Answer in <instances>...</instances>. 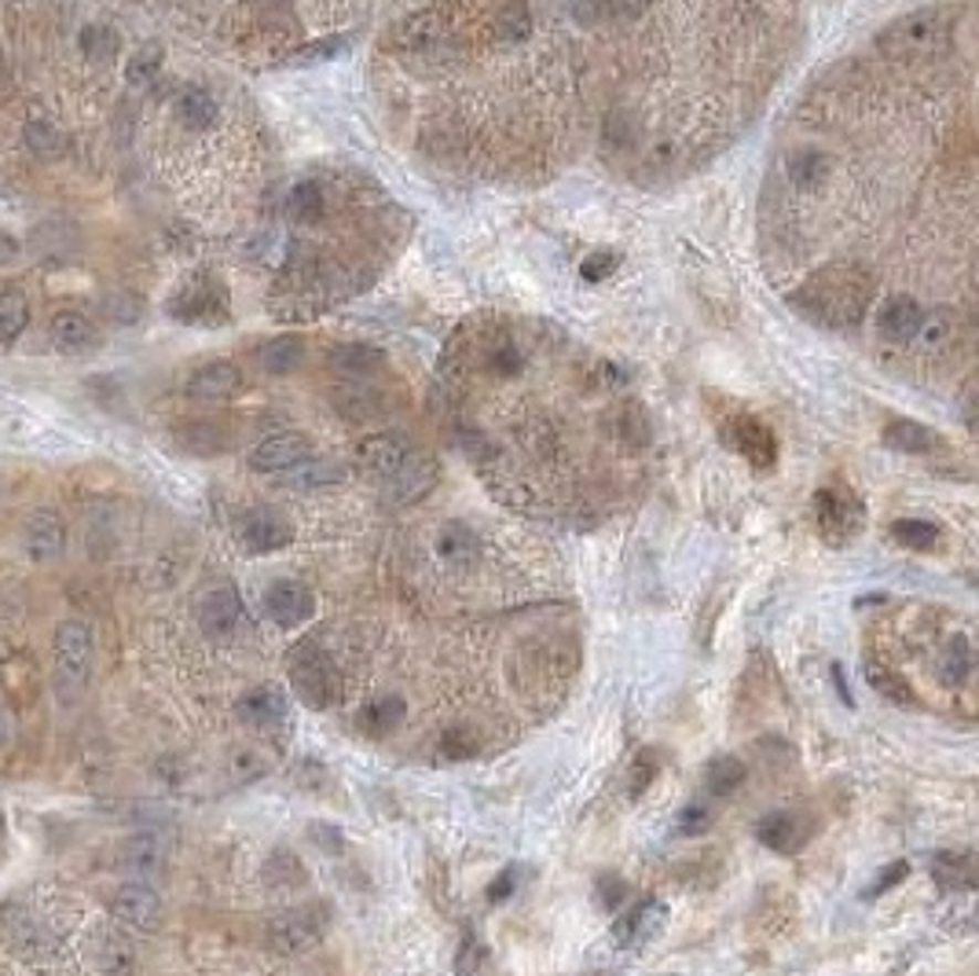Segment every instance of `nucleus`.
<instances>
[{
    "mask_svg": "<svg viewBox=\"0 0 979 976\" xmlns=\"http://www.w3.org/2000/svg\"><path fill=\"white\" fill-rule=\"evenodd\" d=\"M873 297V283L866 272L836 265L814 272L797 294L789 297V305L800 316H808L818 327H855L866 316V305Z\"/></svg>",
    "mask_w": 979,
    "mask_h": 976,
    "instance_id": "1",
    "label": "nucleus"
},
{
    "mask_svg": "<svg viewBox=\"0 0 979 976\" xmlns=\"http://www.w3.org/2000/svg\"><path fill=\"white\" fill-rule=\"evenodd\" d=\"M286 675H291L297 697L313 709H334L341 702V672L330 661V653L316 642H297L286 658Z\"/></svg>",
    "mask_w": 979,
    "mask_h": 976,
    "instance_id": "2",
    "label": "nucleus"
},
{
    "mask_svg": "<svg viewBox=\"0 0 979 976\" xmlns=\"http://www.w3.org/2000/svg\"><path fill=\"white\" fill-rule=\"evenodd\" d=\"M950 41V22L939 11H917L892 22L877 38V49L895 60H914V55H931Z\"/></svg>",
    "mask_w": 979,
    "mask_h": 976,
    "instance_id": "3",
    "label": "nucleus"
},
{
    "mask_svg": "<svg viewBox=\"0 0 979 976\" xmlns=\"http://www.w3.org/2000/svg\"><path fill=\"white\" fill-rule=\"evenodd\" d=\"M327 925L330 917L324 903L294 906L269 925V947L280 951V955H305V951L319 947V940L327 936Z\"/></svg>",
    "mask_w": 979,
    "mask_h": 976,
    "instance_id": "4",
    "label": "nucleus"
},
{
    "mask_svg": "<svg viewBox=\"0 0 979 976\" xmlns=\"http://www.w3.org/2000/svg\"><path fill=\"white\" fill-rule=\"evenodd\" d=\"M814 518L818 529L829 539V544H848L851 536L862 529V503L855 492L848 489H822L814 496Z\"/></svg>",
    "mask_w": 979,
    "mask_h": 976,
    "instance_id": "5",
    "label": "nucleus"
},
{
    "mask_svg": "<svg viewBox=\"0 0 979 976\" xmlns=\"http://www.w3.org/2000/svg\"><path fill=\"white\" fill-rule=\"evenodd\" d=\"M55 669L71 686H82L92 672V628L85 621H63L55 628Z\"/></svg>",
    "mask_w": 979,
    "mask_h": 976,
    "instance_id": "6",
    "label": "nucleus"
},
{
    "mask_svg": "<svg viewBox=\"0 0 979 976\" xmlns=\"http://www.w3.org/2000/svg\"><path fill=\"white\" fill-rule=\"evenodd\" d=\"M169 316H177L180 324H228V302L224 291L210 280H199L169 302Z\"/></svg>",
    "mask_w": 979,
    "mask_h": 976,
    "instance_id": "7",
    "label": "nucleus"
},
{
    "mask_svg": "<svg viewBox=\"0 0 979 976\" xmlns=\"http://www.w3.org/2000/svg\"><path fill=\"white\" fill-rule=\"evenodd\" d=\"M110 914L118 917L122 925L136 928V933H155L158 925H162V895H158L151 885H140V881H133V885H122L118 895L110 900Z\"/></svg>",
    "mask_w": 979,
    "mask_h": 976,
    "instance_id": "8",
    "label": "nucleus"
},
{
    "mask_svg": "<svg viewBox=\"0 0 979 976\" xmlns=\"http://www.w3.org/2000/svg\"><path fill=\"white\" fill-rule=\"evenodd\" d=\"M313 455V441L302 430H280L272 438H264L257 448L250 452V466L257 474H286L291 466H297L302 459Z\"/></svg>",
    "mask_w": 979,
    "mask_h": 976,
    "instance_id": "9",
    "label": "nucleus"
},
{
    "mask_svg": "<svg viewBox=\"0 0 979 976\" xmlns=\"http://www.w3.org/2000/svg\"><path fill=\"white\" fill-rule=\"evenodd\" d=\"M414 452L411 441L404 433H371L356 444V463H360L364 474H371L375 481H389L400 466L408 463V455Z\"/></svg>",
    "mask_w": 979,
    "mask_h": 976,
    "instance_id": "10",
    "label": "nucleus"
},
{
    "mask_svg": "<svg viewBox=\"0 0 979 976\" xmlns=\"http://www.w3.org/2000/svg\"><path fill=\"white\" fill-rule=\"evenodd\" d=\"M811 833H814V822L803 811H770L767 819H759V826H756V837L778 856L803 852V844L811 841Z\"/></svg>",
    "mask_w": 979,
    "mask_h": 976,
    "instance_id": "11",
    "label": "nucleus"
},
{
    "mask_svg": "<svg viewBox=\"0 0 979 976\" xmlns=\"http://www.w3.org/2000/svg\"><path fill=\"white\" fill-rule=\"evenodd\" d=\"M239 539H243L250 555H272V550H280L294 539V525L280 511L257 507L239 522Z\"/></svg>",
    "mask_w": 979,
    "mask_h": 976,
    "instance_id": "12",
    "label": "nucleus"
},
{
    "mask_svg": "<svg viewBox=\"0 0 979 976\" xmlns=\"http://www.w3.org/2000/svg\"><path fill=\"white\" fill-rule=\"evenodd\" d=\"M433 485H436V463L430 455L411 452L408 463L389 481H382V496L386 503H393V507H408V503L422 500Z\"/></svg>",
    "mask_w": 979,
    "mask_h": 976,
    "instance_id": "13",
    "label": "nucleus"
},
{
    "mask_svg": "<svg viewBox=\"0 0 979 976\" xmlns=\"http://www.w3.org/2000/svg\"><path fill=\"white\" fill-rule=\"evenodd\" d=\"M264 610L280 628H297L305 625L316 610V599L305 584L297 580H275L269 591H264Z\"/></svg>",
    "mask_w": 979,
    "mask_h": 976,
    "instance_id": "14",
    "label": "nucleus"
},
{
    "mask_svg": "<svg viewBox=\"0 0 979 976\" xmlns=\"http://www.w3.org/2000/svg\"><path fill=\"white\" fill-rule=\"evenodd\" d=\"M727 441L741 452L748 463H752L756 470H767L775 466L778 459V441L775 433H770L764 422L752 419V416H737L730 427H727Z\"/></svg>",
    "mask_w": 979,
    "mask_h": 976,
    "instance_id": "15",
    "label": "nucleus"
},
{
    "mask_svg": "<svg viewBox=\"0 0 979 976\" xmlns=\"http://www.w3.org/2000/svg\"><path fill=\"white\" fill-rule=\"evenodd\" d=\"M63 547H66L63 522L49 511L30 514L27 525H22V550H27L33 562H52L63 555Z\"/></svg>",
    "mask_w": 979,
    "mask_h": 976,
    "instance_id": "16",
    "label": "nucleus"
},
{
    "mask_svg": "<svg viewBox=\"0 0 979 976\" xmlns=\"http://www.w3.org/2000/svg\"><path fill=\"white\" fill-rule=\"evenodd\" d=\"M239 386H243V371H239L235 364L228 360H213L199 367L191 378H188V397L194 400H228L239 393Z\"/></svg>",
    "mask_w": 979,
    "mask_h": 976,
    "instance_id": "17",
    "label": "nucleus"
},
{
    "mask_svg": "<svg viewBox=\"0 0 979 976\" xmlns=\"http://www.w3.org/2000/svg\"><path fill=\"white\" fill-rule=\"evenodd\" d=\"M199 621L213 636H232L243 625V599L235 588H213L199 606Z\"/></svg>",
    "mask_w": 979,
    "mask_h": 976,
    "instance_id": "18",
    "label": "nucleus"
},
{
    "mask_svg": "<svg viewBox=\"0 0 979 976\" xmlns=\"http://www.w3.org/2000/svg\"><path fill=\"white\" fill-rule=\"evenodd\" d=\"M404 712H408L404 709V697L382 694V697H375V702H367L360 709V716H356V731H360L364 738L382 742L393 731H400V723H404Z\"/></svg>",
    "mask_w": 979,
    "mask_h": 976,
    "instance_id": "19",
    "label": "nucleus"
},
{
    "mask_svg": "<svg viewBox=\"0 0 979 976\" xmlns=\"http://www.w3.org/2000/svg\"><path fill=\"white\" fill-rule=\"evenodd\" d=\"M330 371L341 375V378H352V382H364V378H371L375 371H382L386 367V353L375 349V346H364V342H352V346H338L330 356H327Z\"/></svg>",
    "mask_w": 979,
    "mask_h": 976,
    "instance_id": "20",
    "label": "nucleus"
},
{
    "mask_svg": "<svg viewBox=\"0 0 979 976\" xmlns=\"http://www.w3.org/2000/svg\"><path fill=\"white\" fill-rule=\"evenodd\" d=\"M920 319H925V313H920V305L914 302V297H892L881 313V335L895 342V346H906V342L917 338Z\"/></svg>",
    "mask_w": 979,
    "mask_h": 976,
    "instance_id": "21",
    "label": "nucleus"
},
{
    "mask_svg": "<svg viewBox=\"0 0 979 976\" xmlns=\"http://www.w3.org/2000/svg\"><path fill=\"white\" fill-rule=\"evenodd\" d=\"M172 114H177V122L183 125V129L206 133L217 122V99L206 88H183L177 103H172Z\"/></svg>",
    "mask_w": 979,
    "mask_h": 976,
    "instance_id": "22",
    "label": "nucleus"
},
{
    "mask_svg": "<svg viewBox=\"0 0 979 976\" xmlns=\"http://www.w3.org/2000/svg\"><path fill=\"white\" fill-rule=\"evenodd\" d=\"M884 444L906 455H925L939 444V438L931 427H920L914 419H892L888 427H884Z\"/></svg>",
    "mask_w": 979,
    "mask_h": 976,
    "instance_id": "23",
    "label": "nucleus"
},
{
    "mask_svg": "<svg viewBox=\"0 0 979 976\" xmlns=\"http://www.w3.org/2000/svg\"><path fill=\"white\" fill-rule=\"evenodd\" d=\"M49 338H52V346H55V349H63V353H82V349L88 346V342H92V327H88V319H85L82 313H74V308H63V313H55V316H52Z\"/></svg>",
    "mask_w": 979,
    "mask_h": 976,
    "instance_id": "24",
    "label": "nucleus"
},
{
    "mask_svg": "<svg viewBox=\"0 0 979 976\" xmlns=\"http://www.w3.org/2000/svg\"><path fill=\"white\" fill-rule=\"evenodd\" d=\"M239 716L246 723H257V727H272L286 716V697L275 686H261V691H250L239 702Z\"/></svg>",
    "mask_w": 979,
    "mask_h": 976,
    "instance_id": "25",
    "label": "nucleus"
},
{
    "mask_svg": "<svg viewBox=\"0 0 979 976\" xmlns=\"http://www.w3.org/2000/svg\"><path fill=\"white\" fill-rule=\"evenodd\" d=\"M345 477V466L341 463H330V459H302L297 466L286 470V485L294 489H324V485H338V481Z\"/></svg>",
    "mask_w": 979,
    "mask_h": 976,
    "instance_id": "26",
    "label": "nucleus"
},
{
    "mask_svg": "<svg viewBox=\"0 0 979 976\" xmlns=\"http://www.w3.org/2000/svg\"><path fill=\"white\" fill-rule=\"evenodd\" d=\"M330 400H334V408L352 422H367V419L382 416V397H378L371 386H341Z\"/></svg>",
    "mask_w": 979,
    "mask_h": 976,
    "instance_id": "27",
    "label": "nucleus"
},
{
    "mask_svg": "<svg viewBox=\"0 0 979 976\" xmlns=\"http://www.w3.org/2000/svg\"><path fill=\"white\" fill-rule=\"evenodd\" d=\"M302 360H305V342L297 335L272 338L269 346L261 349V367L269 375H291L302 367Z\"/></svg>",
    "mask_w": 979,
    "mask_h": 976,
    "instance_id": "28",
    "label": "nucleus"
},
{
    "mask_svg": "<svg viewBox=\"0 0 979 976\" xmlns=\"http://www.w3.org/2000/svg\"><path fill=\"white\" fill-rule=\"evenodd\" d=\"M931 878H936L939 889H950V892H969L976 885V870H972V859L969 856H936V863H931Z\"/></svg>",
    "mask_w": 979,
    "mask_h": 976,
    "instance_id": "29",
    "label": "nucleus"
},
{
    "mask_svg": "<svg viewBox=\"0 0 979 976\" xmlns=\"http://www.w3.org/2000/svg\"><path fill=\"white\" fill-rule=\"evenodd\" d=\"M30 324V302L22 291H4L0 294V346L19 342V335Z\"/></svg>",
    "mask_w": 979,
    "mask_h": 976,
    "instance_id": "30",
    "label": "nucleus"
},
{
    "mask_svg": "<svg viewBox=\"0 0 979 976\" xmlns=\"http://www.w3.org/2000/svg\"><path fill=\"white\" fill-rule=\"evenodd\" d=\"M745 778H748V772L737 756H719V760L708 764L705 789H708V797H730L745 786Z\"/></svg>",
    "mask_w": 979,
    "mask_h": 976,
    "instance_id": "31",
    "label": "nucleus"
},
{
    "mask_svg": "<svg viewBox=\"0 0 979 976\" xmlns=\"http://www.w3.org/2000/svg\"><path fill=\"white\" fill-rule=\"evenodd\" d=\"M936 675L947 686H958V683H965L972 675V647H969V639H954L947 650L939 653V661H936Z\"/></svg>",
    "mask_w": 979,
    "mask_h": 976,
    "instance_id": "32",
    "label": "nucleus"
},
{
    "mask_svg": "<svg viewBox=\"0 0 979 976\" xmlns=\"http://www.w3.org/2000/svg\"><path fill=\"white\" fill-rule=\"evenodd\" d=\"M286 213H291L294 224H316L319 217L327 213V199H324V191H319V183H313V180L297 183V188L291 191V202H286Z\"/></svg>",
    "mask_w": 979,
    "mask_h": 976,
    "instance_id": "33",
    "label": "nucleus"
},
{
    "mask_svg": "<svg viewBox=\"0 0 979 976\" xmlns=\"http://www.w3.org/2000/svg\"><path fill=\"white\" fill-rule=\"evenodd\" d=\"M162 856H166L162 841H158V837L147 833V837H136V841L125 844V852H122V867L136 870V874H151V870L162 867Z\"/></svg>",
    "mask_w": 979,
    "mask_h": 976,
    "instance_id": "34",
    "label": "nucleus"
},
{
    "mask_svg": "<svg viewBox=\"0 0 979 976\" xmlns=\"http://www.w3.org/2000/svg\"><path fill=\"white\" fill-rule=\"evenodd\" d=\"M82 52L88 55V60L96 63H110L114 55L122 52V38L114 27H103V22H92V27L82 30Z\"/></svg>",
    "mask_w": 979,
    "mask_h": 976,
    "instance_id": "35",
    "label": "nucleus"
},
{
    "mask_svg": "<svg viewBox=\"0 0 979 976\" xmlns=\"http://www.w3.org/2000/svg\"><path fill=\"white\" fill-rule=\"evenodd\" d=\"M436 550H441L448 562H470L477 555V536H474V529H466L463 522H452V525H444V529H441Z\"/></svg>",
    "mask_w": 979,
    "mask_h": 976,
    "instance_id": "36",
    "label": "nucleus"
},
{
    "mask_svg": "<svg viewBox=\"0 0 979 976\" xmlns=\"http://www.w3.org/2000/svg\"><path fill=\"white\" fill-rule=\"evenodd\" d=\"M892 536L909 550H931L939 544V525L920 522V518H898L892 522Z\"/></svg>",
    "mask_w": 979,
    "mask_h": 976,
    "instance_id": "37",
    "label": "nucleus"
},
{
    "mask_svg": "<svg viewBox=\"0 0 979 976\" xmlns=\"http://www.w3.org/2000/svg\"><path fill=\"white\" fill-rule=\"evenodd\" d=\"M158 71H162V44H144V49L129 55V63H125V82L144 88L155 82Z\"/></svg>",
    "mask_w": 979,
    "mask_h": 976,
    "instance_id": "38",
    "label": "nucleus"
},
{
    "mask_svg": "<svg viewBox=\"0 0 979 976\" xmlns=\"http://www.w3.org/2000/svg\"><path fill=\"white\" fill-rule=\"evenodd\" d=\"M349 49V38H341V33H334V38H324V41H313L305 44V49H297L291 60H286V66H316V63H330L338 60V55Z\"/></svg>",
    "mask_w": 979,
    "mask_h": 976,
    "instance_id": "39",
    "label": "nucleus"
},
{
    "mask_svg": "<svg viewBox=\"0 0 979 976\" xmlns=\"http://www.w3.org/2000/svg\"><path fill=\"white\" fill-rule=\"evenodd\" d=\"M870 683H873V691H877L881 697H888V702H895V705H917L914 686H909L898 672L877 669V664H873V669H870Z\"/></svg>",
    "mask_w": 979,
    "mask_h": 976,
    "instance_id": "40",
    "label": "nucleus"
},
{
    "mask_svg": "<svg viewBox=\"0 0 979 976\" xmlns=\"http://www.w3.org/2000/svg\"><path fill=\"white\" fill-rule=\"evenodd\" d=\"M180 441L183 448H191V452L199 455H213V452H224V430L213 427V422H191V427L180 430Z\"/></svg>",
    "mask_w": 979,
    "mask_h": 976,
    "instance_id": "41",
    "label": "nucleus"
},
{
    "mask_svg": "<svg viewBox=\"0 0 979 976\" xmlns=\"http://www.w3.org/2000/svg\"><path fill=\"white\" fill-rule=\"evenodd\" d=\"M27 144H30V151L52 158V155L63 151V133L49 122H30L27 125Z\"/></svg>",
    "mask_w": 979,
    "mask_h": 976,
    "instance_id": "42",
    "label": "nucleus"
},
{
    "mask_svg": "<svg viewBox=\"0 0 979 976\" xmlns=\"http://www.w3.org/2000/svg\"><path fill=\"white\" fill-rule=\"evenodd\" d=\"M528 30H533L528 8L522 4V0H510V4L499 11V33L506 41H522V38H528Z\"/></svg>",
    "mask_w": 979,
    "mask_h": 976,
    "instance_id": "43",
    "label": "nucleus"
},
{
    "mask_svg": "<svg viewBox=\"0 0 979 976\" xmlns=\"http://www.w3.org/2000/svg\"><path fill=\"white\" fill-rule=\"evenodd\" d=\"M661 914H664L661 903H642L639 911L620 925V936H650L653 925H661Z\"/></svg>",
    "mask_w": 979,
    "mask_h": 976,
    "instance_id": "44",
    "label": "nucleus"
},
{
    "mask_svg": "<svg viewBox=\"0 0 979 976\" xmlns=\"http://www.w3.org/2000/svg\"><path fill=\"white\" fill-rule=\"evenodd\" d=\"M825 174H829V158L825 155L803 151V155L792 158V180H797V183H814V180H822Z\"/></svg>",
    "mask_w": 979,
    "mask_h": 976,
    "instance_id": "45",
    "label": "nucleus"
},
{
    "mask_svg": "<svg viewBox=\"0 0 979 976\" xmlns=\"http://www.w3.org/2000/svg\"><path fill=\"white\" fill-rule=\"evenodd\" d=\"M617 265H620V261H617L613 250H598V254H591V258H587L583 265H580V275H583L587 283H602L606 275H613V272H617Z\"/></svg>",
    "mask_w": 979,
    "mask_h": 976,
    "instance_id": "46",
    "label": "nucleus"
},
{
    "mask_svg": "<svg viewBox=\"0 0 979 976\" xmlns=\"http://www.w3.org/2000/svg\"><path fill=\"white\" fill-rule=\"evenodd\" d=\"M522 367H525L522 349L510 346V342H503V346H495V349H492V371H495V375L510 378V375L522 371Z\"/></svg>",
    "mask_w": 979,
    "mask_h": 976,
    "instance_id": "47",
    "label": "nucleus"
},
{
    "mask_svg": "<svg viewBox=\"0 0 979 976\" xmlns=\"http://www.w3.org/2000/svg\"><path fill=\"white\" fill-rule=\"evenodd\" d=\"M444 753L455 756V760H463V756L481 753V738L474 731H448L444 734Z\"/></svg>",
    "mask_w": 979,
    "mask_h": 976,
    "instance_id": "48",
    "label": "nucleus"
},
{
    "mask_svg": "<svg viewBox=\"0 0 979 976\" xmlns=\"http://www.w3.org/2000/svg\"><path fill=\"white\" fill-rule=\"evenodd\" d=\"M917 338L925 342L928 349H939L943 342L950 338V324H947V316H931V319H920V330H917Z\"/></svg>",
    "mask_w": 979,
    "mask_h": 976,
    "instance_id": "49",
    "label": "nucleus"
},
{
    "mask_svg": "<svg viewBox=\"0 0 979 976\" xmlns=\"http://www.w3.org/2000/svg\"><path fill=\"white\" fill-rule=\"evenodd\" d=\"M653 775H656L653 753H642L639 760H635V775H631V783H628V794L631 797H642V794H646V786L653 783Z\"/></svg>",
    "mask_w": 979,
    "mask_h": 976,
    "instance_id": "50",
    "label": "nucleus"
},
{
    "mask_svg": "<svg viewBox=\"0 0 979 976\" xmlns=\"http://www.w3.org/2000/svg\"><path fill=\"white\" fill-rule=\"evenodd\" d=\"M606 8L609 0H572V15L580 27H594V22L606 15Z\"/></svg>",
    "mask_w": 979,
    "mask_h": 976,
    "instance_id": "51",
    "label": "nucleus"
},
{
    "mask_svg": "<svg viewBox=\"0 0 979 976\" xmlns=\"http://www.w3.org/2000/svg\"><path fill=\"white\" fill-rule=\"evenodd\" d=\"M906 874H909V863H903V859H898L895 867H888V870H884V874H881L877 881H873V895L888 892V889H892V885H898V881H903Z\"/></svg>",
    "mask_w": 979,
    "mask_h": 976,
    "instance_id": "52",
    "label": "nucleus"
},
{
    "mask_svg": "<svg viewBox=\"0 0 979 976\" xmlns=\"http://www.w3.org/2000/svg\"><path fill=\"white\" fill-rule=\"evenodd\" d=\"M510 892H514V870H503V874L492 881L488 900H492V903H499V900H506V895H510Z\"/></svg>",
    "mask_w": 979,
    "mask_h": 976,
    "instance_id": "53",
    "label": "nucleus"
},
{
    "mask_svg": "<svg viewBox=\"0 0 979 976\" xmlns=\"http://www.w3.org/2000/svg\"><path fill=\"white\" fill-rule=\"evenodd\" d=\"M15 261H19V239L0 232V265H15Z\"/></svg>",
    "mask_w": 979,
    "mask_h": 976,
    "instance_id": "54",
    "label": "nucleus"
},
{
    "mask_svg": "<svg viewBox=\"0 0 979 976\" xmlns=\"http://www.w3.org/2000/svg\"><path fill=\"white\" fill-rule=\"evenodd\" d=\"M477 951H481V947L466 936V940H463V958H459V973H463V976L474 973V955H477Z\"/></svg>",
    "mask_w": 979,
    "mask_h": 976,
    "instance_id": "55",
    "label": "nucleus"
},
{
    "mask_svg": "<svg viewBox=\"0 0 979 976\" xmlns=\"http://www.w3.org/2000/svg\"><path fill=\"white\" fill-rule=\"evenodd\" d=\"M613 4H617L620 15H628V19H639L642 11H646L650 0H613Z\"/></svg>",
    "mask_w": 979,
    "mask_h": 976,
    "instance_id": "56",
    "label": "nucleus"
},
{
    "mask_svg": "<svg viewBox=\"0 0 979 976\" xmlns=\"http://www.w3.org/2000/svg\"><path fill=\"white\" fill-rule=\"evenodd\" d=\"M8 738H11V723H8L4 712H0V745H4Z\"/></svg>",
    "mask_w": 979,
    "mask_h": 976,
    "instance_id": "57",
    "label": "nucleus"
},
{
    "mask_svg": "<svg viewBox=\"0 0 979 976\" xmlns=\"http://www.w3.org/2000/svg\"><path fill=\"white\" fill-rule=\"evenodd\" d=\"M587 976H613V973H587Z\"/></svg>",
    "mask_w": 979,
    "mask_h": 976,
    "instance_id": "58",
    "label": "nucleus"
}]
</instances>
